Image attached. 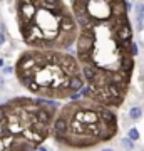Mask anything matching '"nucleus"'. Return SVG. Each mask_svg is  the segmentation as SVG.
I'll return each mask as SVG.
<instances>
[{
  "label": "nucleus",
  "mask_w": 144,
  "mask_h": 151,
  "mask_svg": "<svg viewBox=\"0 0 144 151\" xmlns=\"http://www.w3.org/2000/svg\"><path fill=\"white\" fill-rule=\"evenodd\" d=\"M79 35L75 57L84 76V99L107 108H121L134 72V34L129 19L131 2L72 0Z\"/></svg>",
  "instance_id": "nucleus-1"
},
{
  "label": "nucleus",
  "mask_w": 144,
  "mask_h": 151,
  "mask_svg": "<svg viewBox=\"0 0 144 151\" xmlns=\"http://www.w3.org/2000/svg\"><path fill=\"white\" fill-rule=\"evenodd\" d=\"M14 72L19 84L39 99L59 103L85 87L79 60L65 50L27 49L19 55Z\"/></svg>",
  "instance_id": "nucleus-2"
},
{
  "label": "nucleus",
  "mask_w": 144,
  "mask_h": 151,
  "mask_svg": "<svg viewBox=\"0 0 144 151\" xmlns=\"http://www.w3.org/2000/svg\"><path fill=\"white\" fill-rule=\"evenodd\" d=\"M19 32L29 49L65 50L75 45L79 27L69 2L64 0H17Z\"/></svg>",
  "instance_id": "nucleus-3"
},
{
  "label": "nucleus",
  "mask_w": 144,
  "mask_h": 151,
  "mask_svg": "<svg viewBox=\"0 0 144 151\" xmlns=\"http://www.w3.org/2000/svg\"><path fill=\"white\" fill-rule=\"evenodd\" d=\"M119 133L116 109L92 99L69 101L55 116L52 139L65 150L84 151L109 143Z\"/></svg>",
  "instance_id": "nucleus-4"
},
{
  "label": "nucleus",
  "mask_w": 144,
  "mask_h": 151,
  "mask_svg": "<svg viewBox=\"0 0 144 151\" xmlns=\"http://www.w3.org/2000/svg\"><path fill=\"white\" fill-rule=\"evenodd\" d=\"M57 101L12 97L0 104V151H37L52 136Z\"/></svg>",
  "instance_id": "nucleus-5"
},
{
  "label": "nucleus",
  "mask_w": 144,
  "mask_h": 151,
  "mask_svg": "<svg viewBox=\"0 0 144 151\" xmlns=\"http://www.w3.org/2000/svg\"><path fill=\"white\" fill-rule=\"evenodd\" d=\"M129 116H131V119L138 121V119L143 116V109L139 108V106H134V108H131V111H129Z\"/></svg>",
  "instance_id": "nucleus-6"
},
{
  "label": "nucleus",
  "mask_w": 144,
  "mask_h": 151,
  "mask_svg": "<svg viewBox=\"0 0 144 151\" xmlns=\"http://www.w3.org/2000/svg\"><path fill=\"white\" fill-rule=\"evenodd\" d=\"M143 19H144V5H139V7H138V24H139L138 27H139V29L144 27V25H143V24H144Z\"/></svg>",
  "instance_id": "nucleus-7"
},
{
  "label": "nucleus",
  "mask_w": 144,
  "mask_h": 151,
  "mask_svg": "<svg viewBox=\"0 0 144 151\" xmlns=\"http://www.w3.org/2000/svg\"><path fill=\"white\" fill-rule=\"evenodd\" d=\"M128 138L131 141H138L139 139V131L136 129V128H131V129H129V133H128Z\"/></svg>",
  "instance_id": "nucleus-8"
},
{
  "label": "nucleus",
  "mask_w": 144,
  "mask_h": 151,
  "mask_svg": "<svg viewBox=\"0 0 144 151\" xmlns=\"http://www.w3.org/2000/svg\"><path fill=\"white\" fill-rule=\"evenodd\" d=\"M121 145H123L126 150H133L134 148V141H131L129 138H123V139H121Z\"/></svg>",
  "instance_id": "nucleus-9"
},
{
  "label": "nucleus",
  "mask_w": 144,
  "mask_h": 151,
  "mask_svg": "<svg viewBox=\"0 0 144 151\" xmlns=\"http://www.w3.org/2000/svg\"><path fill=\"white\" fill-rule=\"evenodd\" d=\"M133 52H134V55H138V44L134 42V45H133Z\"/></svg>",
  "instance_id": "nucleus-10"
},
{
  "label": "nucleus",
  "mask_w": 144,
  "mask_h": 151,
  "mask_svg": "<svg viewBox=\"0 0 144 151\" xmlns=\"http://www.w3.org/2000/svg\"><path fill=\"white\" fill-rule=\"evenodd\" d=\"M4 42H5V35H4V34L0 32V45H2Z\"/></svg>",
  "instance_id": "nucleus-11"
},
{
  "label": "nucleus",
  "mask_w": 144,
  "mask_h": 151,
  "mask_svg": "<svg viewBox=\"0 0 144 151\" xmlns=\"http://www.w3.org/2000/svg\"><path fill=\"white\" fill-rule=\"evenodd\" d=\"M12 70H14L12 67H5V69H4V72H5V74H10Z\"/></svg>",
  "instance_id": "nucleus-12"
},
{
  "label": "nucleus",
  "mask_w": 144,
  "mask_h": 151,
  "mask_svg": "<svg viewBox=\"0 0 144 151\" xmlns=\"http://www.w3.org/2000/svg\"><path fill=\"white\" fill-rule=\"evenodd\" d=\"M37 151H47V150H45V148H44V146H40V148H39Z\"/></svg>",
  "instance_id": "nucleus-13"
},
{
  "label": "nucleus",
  "mask_w": 144,
  "mask_h": 151,
  "mask_svg": "<svg viewBox=\"0 0 144 151\" xmlns=\"http://www.w3.org/2000/svg\"><path fill=\"white\" fill-rule=\"evenodd\" d=\"M102 151H114V150H111V148H104Z\"/></svg>",
  "instance_id": "nucleus-14"
},
{
  "label": "nucleus",
  "mask_w": 144,
  "mask_h": 151,
  "mask_svg": "<svg viewBox=\"0 0 144 151\" xmlns=\"http://www.w3.org/2000/svg\"><path fill=\"white\" fill-rule=\"evenodd\" d=\"M0 67H4V59H0Z\"/></svg>",
  "instance_id": "nucleus-15"
}]
</instances>
